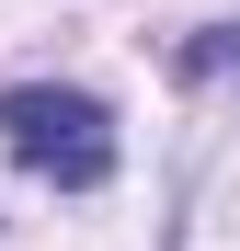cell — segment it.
<instances>
[{
	"label": "cell",
	"instance_id": "obj_1",
	"mask_svg": "<svg viewBox=\"0 0 240 251\" xmlns=\"http://www.w3.org/2000/svg\"><path fill=\"white\" fill-rule=\"evenodd\" d=\"M0 149H12L34 183H57V194L114 183V114L92 92H69V80H12V92H0Z\"/></svg>",
	"mask_w": 240,
	"mask_h": 251
},
{
	"label": "cell",
	"instance_id": "obj_2",
	"mask_svg": "<svg viewBox=\"0 0 240 251\" xmlns=\"http://www.w3.org/2000/svg\"><path fill=\"white\" fill-rule=\"evenodd\" d=\"M183 69H194V80H206V69H240V34H194V46H183Z\"/></svg>",
	"mask_w": 240,
	"mask_h": 251
}]
</instances>
